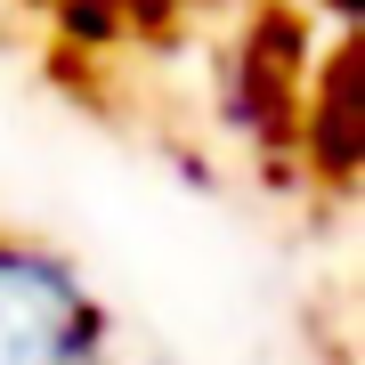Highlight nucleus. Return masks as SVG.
I'll return each mask as SVG.
<instances>
[{
  "mask_svg": "<svg viewBox=\"0 0 365 365\" xmlns=\"http://www.w3.org/2000/svg\"><path fill=\"white\" fill-rule=\"evenodd\" d=\"M0 365H114V317L57 244L0 227Z\"/></svg>",
  "mask_w": 365,
  "mask_h": 365,
  "instance_id": "f257e3e1",
  "label": "nucleus"
}]
</instances>
